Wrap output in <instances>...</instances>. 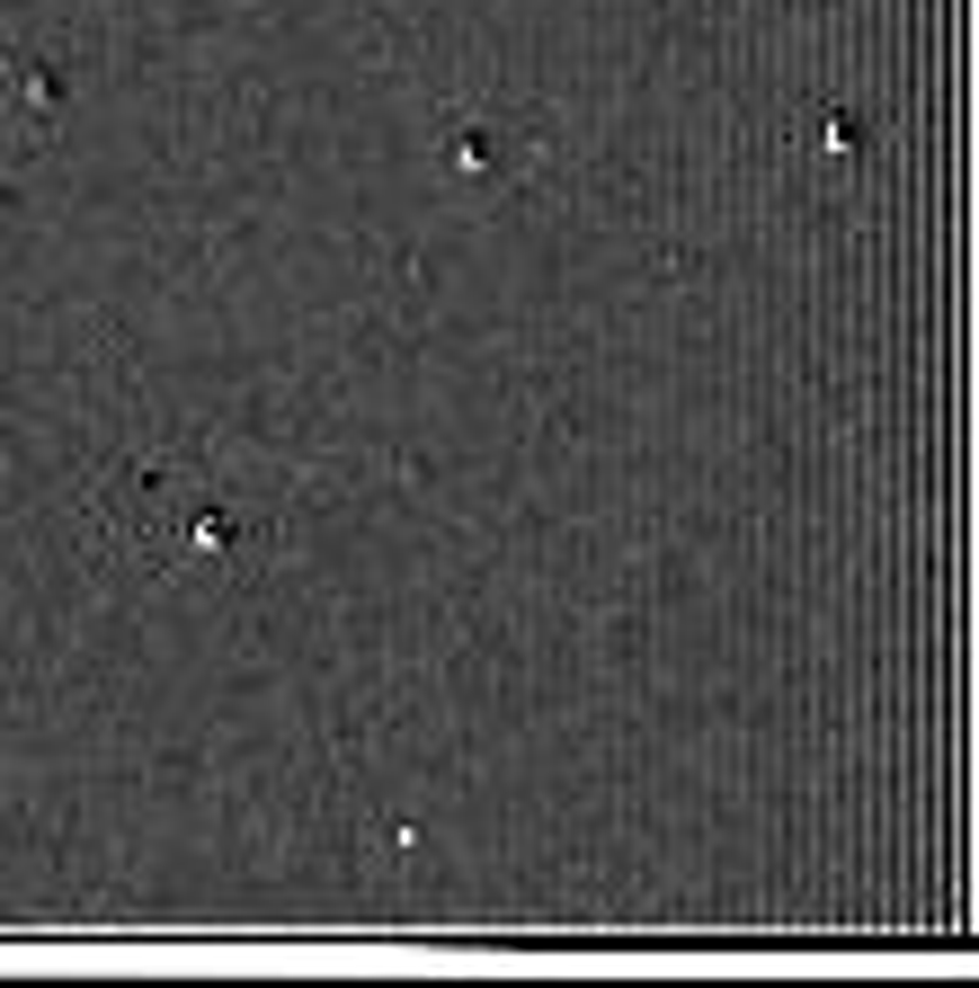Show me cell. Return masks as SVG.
I'll use <instances>...</instances> for the list:
<instances>
[{"label":"cell","mask_w":979,"mask_h":988,"mask_svg":"<svg viewBox=\"0 0 979 988\" xmlns=\"http://www.w3.org/2000/svg\"><path fill=\"white\" fill-rule=\"evenodd\" d=\"M19 98H36V107H54V98H62V81L45 72V62H19Z\"/></svg>","instance_id":"cell-1"}]
</instances>
